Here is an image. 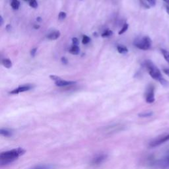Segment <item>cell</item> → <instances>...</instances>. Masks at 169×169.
<instances>
[{
    "label": "cell",
    "instance_id": "cell-33",
    "mask_svg": "<svg viewBox=\"0 0 169 169\" xmlns=\"http://www.w3.org/2000/svg\"><path fill=\"white\" fill-rule=\"evenodd\" d=\"M34 28L35 29H38L39 28H40V26H39V25H34Z\"/></svg>",
    "mask_w": 169,
    "mask_h": 169
},
{
    "label": "cell",
    "instance_id": "cell-5",
    "mask_svg": "<svg viewBox=\"0 0 169 169\" xmlns=\"http://www.w3.org/2000/svg\"><path fill=\"white\" fill-rule=\"evenodd\" d=\"M106 158H107V155L105 153L98 154L92 159L91 163L93 165H99L105 161Z\"/></svg>",
    "mask_w": 169,
    "mask_h": 169
},
{
    "label": "cell",
    "instance_id": "cell-36",
    "mask_svg": "<svg viewBox=\"0 0 169 169\" xmlns=\"http://www.w3.org/2000/svg\"><path fill=\"white\" fill-rule=\"evenodd\" d=\"M37 21H41V18H40V17H38V18H37Z\"/></svg>",
    "mask_w": 169,
    "mask_h": 169
},
{
    "label": "cell",
    "instance_id": "cell-20",
    "mask_svg": "<svg viewBox=\"0 0 169 169\" xmlns=\"http://www.w3.org/2000/svg\"><path fill=\"white\" fill-rule=\"evenodd\" d=\"M29 5H30L31 7L32 8H37L38 7V3L37 1V0H31L29 1Z\"/></svg>",
    "mask_w": 169,
    "mask_h": 169
},
{
    "label": "cell",
    "instance_id": "cell-34",
    "mask_svg": "<svg viewBox=\"0 0 169 169\" xmlns=\"http://www.w3.org/2000/svg\"><path fill=\"white\" fill-rule=\"evenodd\" d=\"M163 1H164L165 3H167V4L169 5V0H163Z\"/></svg>",
    "mask_w": 169,
    "mask_h": 169
},
{
    "label": "cell",
    "instance_id": "cell-23",
    "mask_svg": "<svg viewBox=\"0 0 169 169\" xmlns=\"http://www.w3.org/2000/svg\"><path fill=\"white\" fill-rule=\"evenodd\" d=\"M90 38L89 37H87V36H84L83 38V40H82V43L83 44H88L89 42H90Z\"/></svg>",
    "mask_w": 169,
    "mask_h": 169
},
{
    "label": "cell",
    "instance_id": "cell-29",
    "mask_svg": "<svg viewBox=\"0 0 169 169\" xmlns=\"http://www.w3.org/2000/svg\"><path fill=\"white\" fill-rule=\"evenodd\" d=\"M61 62H62L64 64H67V62H68V60L66 58H65V57H62L61 58Z\"/></svg>",
    "mask_w": 169,
    "mask_h": 169
},
{
    "label": "cell",
    "instance_id": "cell-24",
    "mask_svg": "<svg viewBox=\"0 0 169 169\" xmlns=\"http://www.w3.org/2000/svg\"><path fill=\"white\" fill-rule=\"evenodd\" d=\"M50 78L52 80H54V81H56V82L58 81L61 80L60 77H59L58 76H54V75H51V76H50Z\"/></svg>",
    "mask_w": 169,
    "mask_h": 169
},
{
    "label": "cell",
    "instance_id": "cell-12",
    "mask_svg": "<svg viewBox=\"0 0 169 169\" xmlns=\"http://www.w3.org/2000/svg\"><path fill=\"white\" fill-rule=\"evenodd\" d=\"M79 52H80V50H79V48L78 47V46H73H73H71L70 49V52L73 55L79 54Z\"/></svg>",
    "mask_w": 169,
    "mask_h": 169
},
{
    "label": "cell",
    "instance_id": "cell-19",
    "mask_svg": "<svg viewBox=\"0 0 169 169\" xmlns=\"http://www.w3.org/2000/svg\"><path fill=\"white\" fill-rule=\"evenodd\" d=\"M128 24H127V23H126V24H124V25H123V27H122V28L121 29V30H120V31H119V32H118V34H120V35H121V34H123L124 33V32L128 30Z\"/></svg>",
    "mask_w": 169,
    "mask_h": 169
},
{
    "label": "cell",
    "instance_id": "cell-35",
    "mask_svg": "<svg viewBox=\"0 0 169 169\" xmlns=\"http://www.w3.org/2000/svg\"><path fill=\"white\" fill-rule=\"evenodd\" d=\"M167 12H168V15H169V6H167Z\"/></svg>",
    "mask_w": 169,
    "mask_h": 169
},
{
    "label": "cell",
    "instance_id": "cell-18",
    "mask_svg": "<svg viewBox=\"0 0 169 169\" xmlns=\"http://www.w3.org/2000/svg\"><path fill=\"white\" fill-rule=\"evenodd\" d=\"M160 83L162 84L163 87H168L169 86V82L168 81H167L166 79H165L164 78H161V79L159 81Z\"/></svg>",
    "mask_w": 169,
    "mask_h": 169
},
{
    "label": "cell",
    "instance_id": "cell-13",
    "mask_svg": "<svg viewBox=\"0 0 169 169\" xmlns=\"http://www.w3.org/2000/svg\"><path fill=\"white\" fill-rule=\"evenodd\" d=\"M2 65L6 68H11L12 67V62L9 59H4L2 60Z\"/></svg>",
    "mask_w": 169,
    "mask_h": 169
},
{
    "label": "cell",
    "instance_id": "cell-30",
    "mask_svg": "<svg viewBox=\"0 0 169 169\" xmlns=\"http://www.w3.org/2000/svg\"><path fill=\"white\" fill-rule=\"evenodd\" d=\"M163 71H164V73L165 74H167L168 76H169V68H167V69H164Z\"/></svg>",
    "mask_w": 169,
    "mask_h": 169
},
{
    "label": "cell",
    "instance_id": "cell-26",
    "mask_svg": "<svg viewBox=\"0 0 169 169\" xmlns=\"http://www.w3.org/2000/svg\"><path fill=\"white\" fill-rule=\"evenodd\" d=\"M72 42L73 46H78V44H79V40L77 38H73Z\"/></svg>",
    "mask_w": 169,
    "mask_h": 169
},
{
    "label": "cell",
    "instance_id": "cell-2",
    "mask_svg": "<svg viewBox=\"0 0 169 169\" xmlns=\"http://www.w3.org/2000/svg\"><path fill=\"white\" fill-rule=\"evenodd\" d=\"M145 64L149 71V75H150L153 79L159 81L161 78H162L160 70H159L158 69V67L157 66H155L151 61L147 60L145 61Z\"/></svg>",
    "mask_w": 169,
    "mask_h": 169
},
{
    "label": "cell",
    "instance_id": "cell-17",
    "mask_svg": "<svg viewBox=\"0 0 169 169\" xmlns=\"http://www.w3.org/2000/svg\"><path fill=\"white\" fill-rule=\"evenodd\" d=\"M117 50H118V52L120 54H126L128 52V49L125 46H118L117 47Z\"/></svg>",
    "mask_w": 169,
    "mask_h": 169
},
{
    "label": "cell",
    "instance_id": "cell-1",
    "mask_svg": "<svg viewBox=\"0 0 169 169\" xmlns=\"http://www.w3.org/2000/svg\"><path fill=\"white\" fill-rule=\"evenodd\" d=\"M25 153V149L20 147L2 152L0 154V162H1V164L2 165L9 164L15 161L16 159L21 157L22 155H24Z\"/></svg>",
    "mask_w": 169,
    "mask_h": 169
},
{
    "label": "cell",
    "instance_id": "cell-32",
    "mask_svg": "<svg viewBox=\"0 0 169 169\" xmlns=\"http://www.w3.org/2000/svg\"><path fill=\"white\" fill-rule=\"evenodd\" d=\"M6 28H7V31H9L11 30V25H7V27H6Z\"/></svg>",
    "mask_w": 169,
    "mask_h": 169
},
{
    "label": "cell",
    "instance_id": "cell-11",
    "mask_svg": "<svg viewBox=\"0 0 169 169\" xmlns=\"http://www.w3.org/2000/svg\"><path fill=\"white\" fill-rule=\"evenodd\" d=\"M0 134L1 135L4 136V137H10L12 135V132L7 129H1Z\"/></svg>",
    "mask_w": 169,
    "mask_h": 169
},
{
    "label": "cell",
    "instance_id": "cell-21",
    "mask_svg": "<svg viewBox=\"0 0 169 169\" xmlns=\"http://www.w3.org/2000/svg\"><path fill=\"white\" fill-rule=\"evenodd\" d=\"M113 34V32L112 31H110V30H108V31H106V32H104V33L102 34V37H110V36H111Z\"/></svg>",
    "mask_w": 169,
    "mask_h": 169
},
{
    "label": "cell",
    "instance_id": "cell-7",
    "mask_svg": "<svg viewBox=\"0 0 169 169\" xmlns=\"http://www.w3.org/2000/svg\"><path fill=\"white\" fill-rule=\"evenodd\" d=\"M32 87L29 85H22L21 87H19L17 89H15L14 90H11L10 92L11 94H19L20 93H22V92H25V91H27V90H29Z\"/></svg>",
    "mask_w": 169,
    "mask_h": 169
},
{
    "label": "cell",
    "instance_id": "cell-6",
    "mask_svg": "<svg viewBox=\"0 0 169 169\" xmlns=\"http://www.w3.org/2000/svg\"><path fill=\"white\" fill-rule=\"evenodd\" d=\"M154 87L151 86L148 89L146 93V102L147 103H153L155 101Z\"/></svg>",
    "mask_w": 169,
    "mask_h": 169
},
{
    "label": "cell",
    "instance_id": "cell-25",
    "mask_svg": "<svg viewBox=\"0 0 169 169\" xmlns=\"http://www.w3.org/2000/svg\"><path fill=\"white\" fill-rule=\"evenodd\" d=\"M59 18L61 20H64L66 18V13L65 12H60L59 14Z\"/></svg>",
    "mask_w": 169,
    "mask_h": 169
},
{
    "label": "cell",
    "instance_id": "cell-4",
    "mask_svg": "<svg viewBox=\"0 0 169 169\" xmlns=\"http://www.w3.org/2000/svg\"><path fill=\"white\" fill-rule=\"evenodd\" d=\"M168 140H169V134H168L167 135L162 136V137L157 138L156 139H155V140L151 141L149 145H150V147H155L162 144H164L165 142L167 141Z\"/></svg>",
    "mask_w": 169,
    "mask_h": 169
},
{
    "label": "cell",
    "instance_id": "cell-22",
    "mask_svg": "<svg viewBox=\"0 0 169 169\" xmlns=\"http://www.w3.org/2000/svg\"><path fill=\"white\" fill-rule=\"evenodd\" d=\"M153 115V112H144V113H141L139 114V116L140 117H149Z\"/></svg>",
    "mask_w": 169,
    "mask_h": 169
},
{
    "label": "cell",
    "instance_id": "cell-28",
    "mask_svg": "<svg viewBox=\"0 0 169 169\" xmlns=\"http://www.w3.org/2000/svg\"><path fill=\"white\" fill-rule=\"evenodd\" d=\"M37 48H33V49H32L31 51V55L32 56H34L36 53H37Z\"/></svg>",
    "mask_w": 169,
    "mask_h": 169
},
{
    "label": "cell",
    "instance_id": "cell-14",
    "mask_svg": "<svg viewBox=\"0 0 169 169\" xmlns=\"http://www.w3.org/2000/svg\"><path fill=\"white\" fill-rule=\"evenodd\" d=\"M161 166L163 168L169 167V155L165 159H163V160L161 161Z\"/></svg>",
    "mask_w": 169,
    "mask_h": 169
},
{
    "label": "cell",
    "instance_id": "cell-31",
    "mask_svg": "<svg viewBox=\"0 0 169 169\" xmlns=\"http://www.w3.org/2000/svg\"><path fill=\"white\" fill-rule=\"evenodd\" d=\"M4 24V19H3L2 16H0V25H2Z\"/></svg>",
    "mask_w": 169,
    "mask_h": 169
},
{
    "label": "cell",
    "instance_id": "cell-16",
    "mask_svg": "<svg viewBox=\"0 0 169 169\" xmlns=\"http://www.w3.org/2000/svg\"><path fill=\"white\" fill-rule=\"evenodd\" d=\"M11 5L13 9H18L19 8V6H20V2L18 0H12Z\"/></svg>",
    "mask_w": 169,
    "mask_h": 169
},
{
    "label": "cell",
    "instance_id": "cell-9",
    "mask_svg": "<svg viewBox=\"0 0 169 169\" xmlns=\"http://www.w3.org/2000/svg\"><path fill=\"white\" fill-rule=\"evenodd\" d=\"M60 37V32L58 31H54L51 32L47 36V38L50 40H56L58 38Z\"/></svg>",
    "mask_w": 169,
    "mask_h": 169
},
{
    "label": "cell",
    "instance_id": "cell-15",
    "mask_svg": "<svg viewBox=\"0 0 169 169\" xmlns=\"http://www.w3.org/2000/svg\"><path fill=\"white\" fill-rule=\"evenodd\" d=\"M161 52L162 54V56H163L165 60L167 61L169 64V52L167 50L165 49H161Z\"/></svg>",
    "mask_w": 169,
    "mask_h": 169
},
{
    "label": "cell",
    "instance_id": "cell-27",
    "mask_svg": "<svg viewBox=\"0 0 169 169\" xmlns=\"http://www.w3.org/2000/svg\"><path fill=\"white\" fill-rule=\"evenodd\" d=\"M147 1L151 6H155L156 5V0H147Z\"/></svg>",
    "mask_w": 169,
    "mask_h": 169
},
{
    "label": "cell",
    "instance_id": "cell-3",
    "mask_svg": "<svg viewBox=\"0 0 169 169\" xmlns=\"http://www.w3.org/2000/svg\"><path fill=\"white\" fill-rule=\"evenodd\" d=\"M152 41L149 37H144L140 39L136 40L134 42V45L139 49L147 50L150 49L151 47Z\"/></svg>",
    "mask_w": 169,
    "mask_h": 169
},
{
    "label": "cell",
    "instance_id": "cell-8",
    "mask_svg": "<svg viewBox=\"0 0 169 169\" xmlns=\"http://www.w3.org/2000/svg\"><path fill=\"white\" fill-rule=\"evenodd\" d=\"M76 83L75 81H65V80H60L56 82H55V84L58 87H64L70 85V84H73Z\"/></svg>",
    "mask_w": 169,
    "mask_h": 169
},
{
    "label": "cell",
    "instance_id": "cell-10",
    "mask_svg": "<svg viewBox=\"0 0 169 169\" xmlns=\"http://www.w3.org/2000/svg\"><path fill=\"white\" fill-rule=\"evenodd\" d=\"M30 169H53V167L50 165H41L36 166Z\"/></svg>",
    "mask_w": 169,
    "mask_h": 169
}]
</instances>
